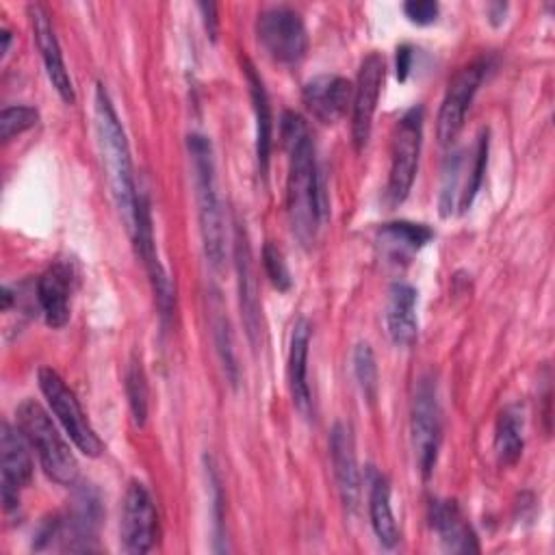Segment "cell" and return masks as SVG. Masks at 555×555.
Masks as SVG:
<instances>
[{
    "label": "cell",
    "mask_w": 555,
    "mask_h": 555,
    "mask_svg": "<svg viewBox=\"0 0 555 555\" xmlns=\"http://www.w3.org/2000/svg\"><path fill=\"white\" fill-rule=\"evenodd\" d=\"M37 382H39V388H41L52 414L56 416L59 425L63 427L65 436L74 442V447L80 453H85L89 457H98L104 451V444H102L100 436L95 434V429L91 427L89 418L85 416L76 395L63 382V377L54 369L41 366L37 371Z\"/></svg>",
    "instance_id": "cell-7"
},
{
    "label": "cell",
    "mask_w": 555,
    "mask_h": 555,
    "mask_svg": "<svg viewBox=\"0 0 555 555\" xmlns=\"http://www.w3.org/2000/svg\"><path fill=\"white\" fill-rule=\"evenodd\" d=\"M330 457L340 501L349 512H356L360 501V470L351 427L340 421L334 423L330 431Z\"/></svg>",
    "instance_id": "cell-19"
},
{
    "label": "cell",
    "mask_w": 555,
    "mask_h": 555,
    "mask_svg": "<svg viewBox=\"0 0 555 555\" xmlns=\"http://www.w3.org/2000/svg\"><path fill=\"white\" fill-rule=\"evenodd\" d=\"M386 330L397 347H410L418 334L416 291L408 282H395L388 291Z\"/></svg>",
    "instance_id": "cell-22"
},
{
    "label": "cell",
    "mask_w": 555,
    "mask_h": 555,
    "mask_svg": "<svg viewBox=\"0 0 555 555\" xmlns=\"http://www.w3.org/2000/svg\"><path fill=\"white\" fill-rule=\"evenodd\" d=\"M208 481L212 486V514H215V542L223 540V516H221V507H223V496H221V483H219V475L215 470L212 464H208Z\"/></svg>",
    "instance_id": "cell-34"
},
{
    "label": "cell",
    "mask_w": 555,
    "mask_h": 555,
    "mask_svg": "<svg viewBox=\"0 0 555 555\" xmlns=\"http://www.w3.org/2000/svg\"><path fill=\"white\" fill-rule=\"evenodd\" d=\"M39 121V111L28 104L4 106L0 113V139L7 143Z\"/></svg>",
    "instance_id": "cell-30"
},
{
    "label": "cell",
    "mask_w": 555,
    "mask_h": 555,
    "mask_svg": "<svg viewBox=\"0 0 555 555\" xmlns=\"http://www.w3.org/2000/svg\"><path fill=\"white\" fill-rule=\"evenodd\" d=\"M256 35L264 52L284 65L299 63L308 50L306 24L301 15L286 4H273L260 11Z\"/></svg>",
    "instance_id": "cell-8"
},
{
    "label": "cell",
    "mask_w": 555,
    "mask_h": 555,
    "mask_svg": "<svg viewBox=\"0 0 555 555\" xmlns=\"http://www.w3.org/2000/svg\"><path fill=\"white\" fill-rule=\"evenodd\" d=\"M353 375L358 379V386L362 390V397L373 405L377 399L379 388V375H377V362L375 353L369 343H358L353 349Z\"/></svg>",
    "instance_id": "cell-28"
},
{
    "label": "cell",
    "mask_w": 555,
    "mask_h": 555,
    "mask_svg": "<svg viewBox=\"0 0 555 555\" xmlns=\"http://www.w3.org/2000/svg\"><path fill=\"white\" fill-rule=\"evenodd\" d=\"M488 165V130H481L473 150H455L447 156L438 208L442 217L470 208Z\"/></svg>",
    "instance_id": "cell-5"
},
{
    "label": "cell",
    "mask_w": 555,
    "mask_h": 555,
    "mask_svg": "<svg viewBox=\"0 0 555 555\" xmlns=\"http://www.w3.org/2000/svg\"><path fill=\"white\" fill-rule=\"evenodd\" d=\"M95 128L102 150V160L108 178V186L115 199V206L124 219V225L128 232L134 228V215H137V186L132 176V160L130 150L126 141L124 126L115 113V106L111 102L108 91L102 82L95 87Z\"/></svg>",
    "instance_id": "cell-2"
},
{
    "label": "cell",
    "mask_w": 555,
    "mask_h": 555,
    "mask_svg": "<svg viewBox=\"0 0 555 555\" xmlns=\"http://www.w3.org/2000/svg\"><path fill=\"white\" fill-rule=\"evenodd\" d=\"M28 17H30V26H33V35H35V43L37 50L41 54L46 74L52 82V87L56 89V93L61 95L63 102L74 104L76 93H74V85L69 78V72L65 67L63 54H61V46L54 33V26L50 22V15L46 11L43 4H28Z\"/></svg>",
    "instance_id": "cell-17"
},
{
    "label": "cell",
    "mask_w": 555,
    "mask_h": 555,
    "mask_svg": "<svg viewBox=\"0 0 555 555\" xmlns=\"http://www.w3.org/2000/svg\"><path fill=\"white\" fill-rule=\"evenodd\" d=\"M429 522L442 546L451 553H477V535L455 501H431Z\"/></svg>",
    "instance_id": "cell-21"
},
{
    "label": "cell",
    "mask_w": 555,
    "mask_h": 555,
    "mask_svg": "<svg viewBox=\"0 0 555 555\" xmlns=\"http://www.w3.org/2000/svg\"><path fill=\"white\" fill-rule=\"evenodd\" d=\"M423 143V106H410L397 121L390 141V171L386 182V202L399 206L414 184L418 154Z\"/></svg>",
    "instance_id": "cell-6"
},
{
    "label": "cell",
    "mask_w": 555,
    "mask_h": 555,
    "mask_svg": "<svg viewBox=\"0 0 555 555\" xmlns=\"http://www.w3.org/2000/svg\"><path fill=\"white\" fill-rule=\"evenodd\" d=\"M0 37H2V46H0V56H4V54H7V50H9V43H11V33H9L7 28H2V30H0Z\"/></svg>",
    "instance_id": "cell-38"
},
{
    "label": "cell",
    "mask_w": 555,
    "mask_h": 555,
    "mask_svg": "<svg viewBox=\"0 0 555 555\" xmlns=\"http://www.w3.org/2000/svg\"><path fill=\"white\" fill-rule=\"evenodd\" d=\"M186 145L193 163V182H195V199H197L204 251L208 262L217 269L225 258V225H223V210H221L219 191H217L212 145L204 134H197V132L189 134Z\"/></svg>",
    "instance_id": "cell-3"
},
{
    "label": "cell",
    "mask_w": 555,
    "mask_h": 555,
    "mask_svg": "<svg viewBox=\"0 0 555 555\" xmlns=\"http://www.w3.org/2000/svg\"><path fill=\"white\" fill-rule=\"evenodd\" d=\"M212 332H215V343H217V351H219V356H221L225 375H228L230 384L236 386V382H238V366H236V360H234L232 332H230L228 319L221 314V310H215V317H212Z\"/></svg>",
    "instance_id": "cell-31"
},
{
    "label": "cell",
    "mask_w": 555,
    "mask_h": 555,
    "mask_svg": "<svg viewBox=\"0 0 555 555\" xmlns=\"http://www.w3.org/2000/svg\"><path fill=\"white\" fill-rule=\"evenodd\" d=\"M262 267H264V273L267 278L271 280V284L278 288V291H288L293 280H291V271L286 267V260H284V254L269 241L264 243L262 247Z\"/></svg>",
    "instance_id": "cell-32"
},
{
    "label": "cell",
    "mask_w": 555,
    "mask_h": 555,
    "mask_svg": "<svg viewBox=\"0 0 555 555\" xmlns=\"http://www.w3.org/2000/svg\"><path fill=\"white\" fill-rule=\"evenodd\" d=\"M488 67H490V61L481 56V59L464 65L449 82L447 93L440 104V111H438V119H436V137L440 141V145H451L455 141V137L460 134V130L464 128L466 113L470 108V102H473L481 80L488 74Z\"/></svg>",
    "instance_id": "cell-10"
},
{
    "label": "cell",
    "mask_w": 555,
    "mask_h": 555,
    "mask_svg": "<svg viewBox=\"0 0 555 555\" xmlns=\"http://www.w3.org/2000/svg\"><path fill=\"white\" fill-rule=\"evenodd\" d=\"M158 542V514L150 490L132 479L124 494L121 546L126 553H147Z\"/></svg>",
    "instance_id": "cell-12"
},
{
    "label": "cell",
    "mask_w": 555,
    "mask_h": 555,
    "mask_svg": "<svg viewBox=\"0 0 555 555\" xmlns=\"http://www.w3.org/2000/svg\"><path fill=\"white\" fill-rule=\"evenodd\" d=\"M72 267L65 262H54L48 267L35 286V299L43 321L59 330L69 321V299H72Z\"/></svg>",
    "instance_id": "cell-20"
},
{
    "label": "cell",
    "mask_w": 555,
    "mask_h": 555,
    "mask_svg": "<svg viewBox=\"0 0 555 555\" xmlns=\"http://www.w3.org/2000/svg\"><path fill=\"white\" fill-rule=\"evenodd\" d=\"M132 238H134V245H137V251H139V258L150 275V282H152V291H154V299H156V306L160 310V319L167 321L171 317V310H173V301H176V295H173V284L165 271V267L160 264L158 260V254H156V243H154V232H152V215H150V204L147 199L139 193L137 197V215H134V228H132Z\"/></svg>",
    "instance_id": "cell-16"
},
{
    "label": "cell",
    "mask_w": 555,
    "mask_h": 555,
    "mask_svg": "<svg viewBox=\"0 0 555 555\" xmlns=\"http://www.w3.org/2000/svg\"><path fill=\"white\" fill-rule=\"evenodd\" d=\"M379 234L401 251H418L434 238V230L425 223L390 221L379 228Z\"/></svg>",
    "instance_id": "cell-27"
},
{
    "label": "cell",
    "mask_w": 555,
    "mask_h": 555,
    "mask_svg": "<svg viewBox=\"0 0 555 555\" xmlns=\"http://www.w3.org/2000/svg\"><path fill=\"white\" fill-rule=\"evenodd\" d=\"M282 141L288 154L286 210L293 234L301 245H310L325 219V197L317 169L314 143L306 119L286 111L282 117Z\"/></svg>",
    "instance_id": "cell-1"
},
{
    "label": "cell",
    "mask_w": 555,
    "mask_h": 555,
    "mask_svg": "<svg viewBox=\"0 0 555 555\" xmlns=\"http://www.w3.org/2000/svg\"><path fill=\"white\" fill-rule=\"evenodd\" d=\"M310 334L312 327L306 319H297L291 334V347H288V388L295 408L310 416L312 397L308 386V347H310Z\"/></svg>",
    "instance_id": "cell-23"
},
{
    "label": "cell",
    "mask_w": 555,
    "mask_h": 555,
    "mask_svg": "<svg viewBox=\"0 0 555 555\" xmlns=\"http://www.w3.org/2000/svg\"><path fill=\"white\" fill-rule=\"evenodd\" d=\"M197 9L202 11L204 17V28L208 33V37L215 41L217 39V30H219V20H217V4L215 2H199Z\"/></svg>",
    "instance_id": "cell-35"
},
{
    "label": "cell",
    "mask_w": 555,
    "mask_h": 555,
    "mask_svg": "<svg viewBox=\"0 0 555 555\" xmlns=\"http://www.w3.org/2000/svg\"><path fill=\"white\" fill-rule=\"evenodd\" d=\"M353 85L336 74H323L306 82L301 98L310 115L321 124H336L351 104Z\"/></svg>",
    "instance_id": "cell-18"
},
{
    "label": "cell",
    "mask_w": 555,
    "mask_h": 555,
    "mask_svg": "<svg viewBox=\"0 0 555 555\" xmlns=\"http://www.w3.org/2000/svg\"><path fill=\"white\" fill-rule=\"evenodd\" d=\"M243 74L249 87V98H251V108L256 117V160H258V171L260 176H267L269 169V154H271V106H269V95L264 89V82L260 74L256 72L254 63L249 59H243Z\"/></svg>",
    "instance_id": "cell-24"
},
{
    "label": "cell",
    "mask_w": 555,
    "mask_h": 555,
    "mask_svg": "<svg viewBox=\"0 0 555 555\" xmlns=\"http://www.w3.org/2000/svg\"><path fill=\"white\" fill-rule=\"evenodd\" d=\"M30 444L17 427L2 423L0 427V496L7 512L20 507L22 490L33 479V457Z\"/></svg>",
    "instance_id": "cell-13"
},
{
    "label": "cell",
    "mask_w": 555,
    "mask_h": 555,
    "mask_svg": "<svg viewBox=\"0 0 555 555\" xmlns=\"http://www.w3.org/2000/svg\"><path fill=\"white\" fill-rule=\"evenodd\" d=\"M232 254H234L241 319H243L249 345L256 347L260 343V334H262V308H260L258 278H256V269H254V256H251L249 238H247V232L241 223L234 225Z\"/></svg>",
    "instance_id": "cell-15"
},
{
    "label": "cell",
    "mask_w": 555,
    "mask_h": 555,
    "mask_svg": "<svg viewBox=\"0 0 555 555\" xmlns=\"http://www.w3.org/2000/svg\"><path fill=\"white\" fill-rule=\"evenodd\" d=\"M525 416L522 408L507 405L499 412L496 427H494V451L501 464L512 466L518 462L525 449Z\"/></svg>",
    "instance_id": "cell-26"
},
{
    "label": "cell",
    "mask_w": 555,
    "mask_h": 555,
    "mask_svg": "<svg viewBox=\"0 0 555 555\" xmlns=\"http://www.w3.org/2000/svg\"><path fill=\"white\" fill-rule=\"evenodd\" d=\"M369 516H371V527H373L377 540L386 548H392L399 542V527H397L392 505H390V483L379 473H375L373 481H371Z\"/></svg>",
    "instance_id": "cell-25"
},
{
    "label": "cell",
    "mask_w": 555,
    "mask_h": 555,
    "mask_svg": "<svg viewBox=\"0 0 555 555\" xmlns=\"http://www.w3.org/2000/svg\"><path fill=\"white\" fill-rule=\"evenodd\" d=\"M403 13L408 15L410 22H414L418 26H427V24L436 22L440 7L434 0H408L403 4Z\"/></svg>",
    "instance_id": "cell-33"
},
{
    "label": "cell",
    "mask_w": 555,
    "mask_h": 555,
    "mask_svg": "<svg viewBox=\"0 0 555 555\" xmlns=\"http://www.w3.org/2000/svg\"><path fill=\"white\" fill-rule=\"evenodd\" d=\"M412 447L416 453V462L421 475L427 479L438 460L440 447V403H438V388L434 377H421L412 399Z\"/></svg>",
    "instance_id": "cell-9"
},
{
    "label": "cell",
    "mask_w": 555,
    "mask_h": 555,
    "mask_svg": "<svg viewBox=\"0 0 555 555\" xmlns=\"http://www.w3.org/2000/svg\"><path fill=\"white\" fill-rule=\"evenodd\" d=\"M412 59H414V52L408 43L399 46L397 48V78L403 82L410 74V67H412Z\"/></svg>",
    "instance_id": "cell-36"
},
{
    "label": "cell",
    "mask_w": 555,
    "mask_h": 555,
    "mask_svg": "<svg viewBox=\"0 0 555 555\" xmlns=\"http://www.w3.org/2000/svg\"><path fill=\"white\" fill-rule=\"evenodd\" d=\"M17 429L37 453L43 473L59 486H74L78 479V462L50 418V414L33 399H26L15 410Z\"/></svg>",
    "instance_id": "cell-4"
},
{
    "label": "cell",
    "mask_w": 555,
    "mask_h": 555,
    "mask_svg": "<svg viewBox=\"0 0 555 555\" xmlns=\"http://www.w3.org/2000/svg\"><path fill=\"white\" fill-rule=\"evenodd\" d=\"M102 522L100 496L91 486H80L65 514H56L54 544L63 551H95V538ZM52 544V546H54Z\"/></svg>",
    "instance_id": "cell-11"
},
{
    "label": "cell",
    "mask_w": 555,
    "mask_h": 555,
    "mask_svg": "<svg viewBox=\"0 0 555 555\" xmlns=\"http://www.w3.org/2000/svg\"><path fill=\"white\" fill-rule=\"evenodd\" d=\"M126 395H128V403H130L134 423L139 427H143L145 418H147V382H145L143 366L137 358L130 360L128 371H126Z\"/></svg>",
    "instance_id": "cell-29"
},
{
    "label": "cell",
    "mask_w": 555,
    "mask_h": 555,
    "mask_svg": "<svg viewBox=\"0 0 555 555\" xmlns=\"http://www.w3.org/2000/svg\"><path fill=\"white\" fill-rule=\"evenodd\" d=\"M384 59L377 52H371L364 56L358 69V78L353 82V95H351V141L353 147L360 152L369 143L373 115L377 108L379 91L384 85Z\"/></svg>",
    "instance_id": "cell-14"
},
{
    "label": "cell",
    "mask_w": 555,
    "mask_h": 555,
    "mask_svg": "<svg viewBox=\"0 0 555 555\" xmlns=\"http://www.w3.org/2000/svg\"><path fill=\"white\" fill-rule=\"evenodd\" d=\"M488 11H490V22L494 24V26H499L505 17V11H507V4H503V2H494V4H490L488 7Z\"/></svg>",
    "instance_id": "cell-37"
}]
</instances>
